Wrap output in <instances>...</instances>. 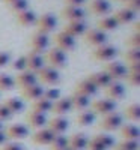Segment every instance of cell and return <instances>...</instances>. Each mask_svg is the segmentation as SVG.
I'll return each mask as SVG.
<instances>
[{"label":"cell","instance_id":"47","mask_svg":"<svg viewBox=\"0 0 140 150\" xmlns=\"http://www.w3.org/2000/svg\"><path fill=\"white\" fill-rule=\"evenodd\" d=\"M12 117H14V116H12L11 114V112L8 111V108L3 105V104H0V122H9Z\"/></svg>","mask_w":140,"mask_h":150},{"label":"cell","instance_id":"5","mask_svg":"<svg viewBox=\"0 0 140 150\" xmlns=\"http://www.w3.org/2000/svg\"><path fill=\"white\" fill-rule=\"evenodd\" d=\"M124 125V117L119 114V112H110V114L104 116L103 120L99 122V129H103L106 132H113V131H118L121 126Z\"/></svg>","mask_w":140,"mask_h":150},{"label":"cell","instance_id":"43","mask_svg":"<svg viewBox=\"0 0 140 150\" xmlns=\"http://www.w3.org/2000/svg\"><path fill=\"white\" fill-rule=\"evenodd\" d=\"M125 45L128 48H140V35L133 33L131 36H128L125 39Z\"/></svg>","mask_w":140,"mask_h":150},{"label":"cell","instance_id":"54","mask_svg":"<svg viewBox=\"0 0 140 150\" xmlns=\"http://www.w3.org/2000/svg\"><path fill=\"white\" fill-rule=\"evenodd\" d=\"M3 2H5V5H11V3H14V2H17V0H3Z\"/></svg>","mask_w":140,"mask_h":150},{"label":"cell","instance_id":"1","mask_svg":"<svg viewBox=\"0 0 140 150\" xmlns=\"http://www.w3.org/2000/svg\"><path fill=\"white\" fill-rule=\"evenodd\" d=\"M42 57H44V63H45L47 66H50V68L56 69V71L63 69V68L66 66V62H68L66 54L63 53V51H60V50H57L56 47L47 50L45 54H44Z\"/></svg>","mask_w":140,"mask_h":150},{"label":"cell","instance_id":"18","mask_svg":"<svg viewBox=\"0 0 140 150\" xmlns=\"http://www.w3.org/2000/svg\"><path fill=\"white\" fill-rule=\"evenodd\" d=\"M53 138H54V134L48 128H42V129H38L32 135V143L36 146H50Z\"/></svg>","mask_w":140,"mask_h":150},{"label":"cell","instance_id":"57","mask_svg":"<svg viewBox=\"0 0 140 150\" xmlns=\"http://www.w3.org/2000/svg\"><path fill=\"white\" fill-rule=\"evenodd\" d=\"M116 2H122V3H125V2H126V0H116Z\"/></svg>","mask_w":140,"mask_h":150},{"label":"cell","instance_id":"29","mask_svg":"<svg viewBox=\"0 0 140 150\" xmlns=\"http://www.w3.org/2000/svg\"><path fill=\"white\" fill-rule=\"evenodd\" d=\"M3 105L8 108V111L11 112L12 116L20 114V112L24 111V101L20 99V98H8V99H5Z\"/></svg>","mask_w":140,"mask_h":150},{"label":"cell","instance_id":"10","mask_svg":"<svg viewBox=\"0 0 140 150\" xmlns=\"http://www.w3.org/2000/svg\"><path fill=\"white\" fill-rule=\"evenodd\" d=\"M104 93H106L107 99L116 102V101H121V99L125 98V87L122 86L121 81H111L104 89Z\"/></svg>","mask_w":140,"mask_h":150},{"label":"cell","instance_id":"17","mask_svg":"<svg viewBox=\"0 0 140 150\" xmlns=\"http://www.w3.org/2000/svg\"><path fill=\"white\" fill-rule=\"evenodd\" d=\"M15 81V87L18 86L20 89H24V87H29V86H33L38 83V78H36V74L30 72V71H23V72H18L17 77L14 78Z\"/></svg>","mask_w":140,"mask_h":150},{"label":"cell","instance_id":"6","mask_svg":"<svg viewBox=\"0 0 140 150\" xmlns=\"http://www.w3.org/2000/svg\"><path fill=\"white\" fill-rule=\"evenodd\" d=\"M83 41L86 45L96 48V47H101L107 42V33L101 32L98 29H87L83 33Z\"/></svg>","mask_w":140,"mask_h":150},{"label":"cell","instance_id":"32","mask_svg":"<svg viewBox=\"0 0 140 150\" xmlns=\"http://www.w3.org/2000/svg\"><path fill=\"white\" fill-rule=\"evenodd\" d=\"M51 107H53V102L47 101L45 98H39L36 101L32 102V110L30 111H35V112H41V114H47V112L51 111Z\"/></svg>","mask_w":140,"mask_h":150},{"label":"cell","instance_id":"8","mask_svg":"<svg viewBox=\"0 0 140 150\" xmlns=\"http://www.w3.org/2000/svg\"><path fill=\"white\" fill-rule=\"evenodd\" d=\"M53 42H54L56 48L60 50V51H63L65 54L68 51H72V50L75 48V39L72 36L66 35L65 32H57L53 36Z\"/></svg>","mask_w":140,"mask_h":150},{"label":"cell","instance_id":"21","mask_svg":"<svg viewBox=\"0 0 140 150\" xmlns=\"http://www.w3.org/2000/svg\"><path fill=\"white\" fill-rule=\"evenodd\" d=\"M44 93V87L41 84H33V86H29V87H24V89H21V98L24 99V101H36V99H39Z\"/></svg>","mask_w":140,"mask_h":150},{"label":"cell","instance_id":"27","mask_svg":"<svg viewBox=\"0 0 140 150\" xmlns=\"http://www.w3.org/2000/svg\"><path fill=\"white\" fill-rule=\"evenodd\" d=\"M72 110V105H71V101H69V96L68 98H59L56 102H53V107H51V112H54L56 116H63Z\"/></svg>","mask_w":140,"mask_h":150},{"label":"cell","instance_id":"13","mask_svg":"<svg viewBox=\"0 0 140 150\" xmlns=\"http://www.w3.org/2000/svg\"><path fill=\"white\" fill-rule=\"evenodd\" d=\"M5 132H6L8 140H14V141H20V140H24L29 137V128L26 125H21V123L11 125Z\"/></svg>","mask_w":140,"mask_h":150},{"label":"cell","instance_id":"25","mask_svg":"<svg viewBox=\"0 0 140 150\" xmlns=\"http://www.w3.org/2000/svg\"><path fill=\"white\" fill-rule=\"evenodd\" d=\"M69 101H71L72 110H77V111H84L91 105V99L84 95L77 93V92H72V95L69 96Z\"/></svg>","mask_w":140,"mask_h":150},{"label":"cell","instance_id":"26","mask_svg":"<svg viewBox=\"0 0 140 150\" xmlns=\"http://www.w3.org/2000/svg\"><path fill=\"white\" fill-rule=\"evenodd\" d=\"M119 132H121V137L122 140H130V141H139V135H140V131L136 125L133 123H126V125H122L119 128Z\"/></svg>","mask_w":140,"mask_h":150},{"label":"cell","instance_id":"40","mask_svg":"<svg viewBox=\"0 0 140 150\" xmlns=\"http://www.w3.org/2000/svg\"><path fill=\"white\" fill-rule=\"evenodd\" d=\"M94 138H95L96 141H99L107 150H109V149H113V146H114V138H113L111 135H109V134H98V135L94 137Z\"/></svg>","mask_w":140,"mask_h":150},{"label":"cell","instance_id":"37","mask_svg":"<svg viewBox=\"0 0 140 150\" xmlns=\"http://www.w3.org/2000/svg\"><path fill=\"white\" fill-rule=\"evenodd\" d=\"M113 150H139V141L122 140L119 143H114Z\"/></svg>","mask_w":140,"mask_h":150},{"label":"cell","instance_id":"14","mask_svg":"<svg viewBox=\"0 0 140 150\" xmlns=\"http://www.w3.org/2000/svg\"><path fill=\"white\" fill-rule=\"evenodd\" d=\"M60 17L63 20L69 21H83L84 20V11L81 8H72V6H63L60 9Z\"/></svg>","mask_w":140,"mask_h":150},{"label":"cell","instance_id":"19","mask_svg":"<svg viewBox=\"0 0 140 150\" xmlns=\"http://www.w3.org/2000/svg\"><path fill=\"white\" fill-rule=\"evenodd\" d=\"M26 122L29 126L27 128H33V129H42L45 128L47 125V116L45 114H41V112H35V111H29L27 116H26Z\"/></svg>","mask_w":140,"mask_h":150},{"label":"cell","instance_id":"45","mask_svg":"<svg viewBox=\"0 0 140 150\" xmlns=\"http://www.w3.org/2000/svg\"><path fill=\"white\" fill-rule=\"evenodd\" d=\"M128 11H131L133 14H139V11H140V0H126V2L124 3Z\"/></svg>","mask_w":140,"mask_h":150},{"label":"cell","instance_id":"46","mask_svg":"<svg viewBox=\"0 0 140 150\" xmlns=\"http://www.w3.org/2000/svg\"><path fill=\"white\" fill-rule=\"evenodd\" d=\"M86 150H107L99 141H96L95 138H91L87 141V146H86Z\"/></svg>","mask_w":140,"mask_h":150},{"label":"cell","instance_id":"44","mask_svg":"<svg viewBox=\"0 0 140 150\" xmlns=\"http://www.w3.org/2000/svg\"><path fill=\"white\" fill-rule=\"evenodd\" d=\"M11 68L14 69V71H17V72L26 71V60H24V56H20L18 59H15V60L11 63Z\"/></svg>","mask_w":140,"mask_h":150},{"label":"cell","instance_id":"52","mask_svg":"<svg viewBox=\"0 0 140 150\" xmlns=\"http://www.w3.org/2000/svg\"><path fill=\"white\" fill-rule=\"evenodd\" d=\"M5 143H8V137H6V132H5V129H0V147H2Z\"/></svg>","mask_w":140,"mask_h":150},{"label":"cell","instance_id":"38","mask_svg":"<svg viewBox=\"0 0 140 150\" xmlns=\"http://www.w3.org/2000/svg\"><path fill=\"white\" fill-rule=\"evenodd\" d=\"M124 59L128 63H136V62H140V48H128L124 53Z\"/></svg>","mask_w":140,"mask_h":150},{"label":"cell","instance_id":"31","mask_svg":"<svg viewBox=\"0 0 140 150\" xmlns=\"http://www.w3.org/2000/svg\"><path fill=\"white\" fill-rule=\"evenodd\" d=\"M15 17H17V23L20 24V26H23V27L33 26L35 21H36V18H38V17H36V14H35L33 11H30V9L20 12V14H17Z\"/></svg>","mask_w":140,"mask_h":150},{"label":"cell","instance_id":"48","mask_svg":"<svg viewBox=\"0 0 140 150\" xmlns=\"http://www.w3.org/2000/svg\"><path fill=\"white\" fill-rule=\"evenodd\" d=\"M0 150H24L23 144L21 143H17V141H12V143H5Z\"/></svg>","mask_w":140,"mask_h":150},{"label":"cell","instance_id":"51","mask_svg":"<svg viewBox=\"0 0 140 150\" xmlns=\"http://www.w3.org/2000/svg\"><path fill=\"white\" fill-rule=\"evenodd\" d=\"M125 68H126V72H140V62H136V63H128Z\"/></svg>","mask_w":140,"mask_h":150},{"label":"cell","instance_id":"16","mask_svg":"<svg viewBox=\"0 0 140 150\" xmlns=\"http://www.w3.org/2000/svg\"><path fill=\"white\" fill-rule=\"evenodd\" d=\"M47 125H48L47 128L51 131L54 135H63V134L66 132L68 126H69L68 120L63 117V116H56V117H53L50 122H47Z\"/></svg>","mask_w":140,"mask_h":150},{"label":"cell","instance_id":"41","mask_svg":"<svg viewBox=\"0 0 140 150\" xmlns=\"http://www.w3.org/2000/svg\"><path fill=\"white\" fill-rule=\"evenodd\" d=\"M42 98H45L47 101H50V102H56L59 98H62L60 96V90L59 89H56V87H50V89H44V93H42Z\"/></svg>","mask_w":140,"mask_h":150},{"label":"cell","instance_id":"30","mask_svg":"<svg viewBox=\"0 0 140 150\" xmlns=\"http://www.w3.org/2000/svg\"><path fill=\"white\" fill-rule=\"evenodd\" d=\"M119 27V24L114 21L113 17H101L98 21H96V29L101 30V32H111V30H116Z\"/></svg>","mask_w":140,"mask_h":150},{"label":"cell","instance_id":"11","mask_svg":"<svg viewBox=\"0 0 140 150\" xmlns=\"http://www.w3.org/2000/svg\"><path fill=\"white\" fill-rule=\"evenodd\" d=\"M24 60H26V69L30 71V72H33V74H36L38 71H39L45 65L42 54L35 53V51H32V50H30L29 53L24 54Z\"/></svg>","mask_w":140,"mask_h":150},{"label":"cell","instance_id":"24","mask_svg":"<svg viewBox=\"0 0 140 150\" xmlns=\"http://www.w3.org/2000/svg\"><path fill=\"white\" fill-rule=\"evenodd\" d=\"M87 141H89V138L86 137V134L77 132V134H72L68 138V147L72 150H86Z\"/></svg>","mask_w":140,"mask_h":150},{"label":"cell","instance_id":"55","mask_svg":"<svg viewBox=\"0 0 140 150\" xmlns=\"http://www.w3.org/2000/svg\"><path fill=\"white\" fill-rule=\"evenodd\" d=\"M60 150H72V149H69V147H65V149H60Z\"/></svg>","mask_w":140,"mask_h":150},{"label":"cell","instance_id":"4","mask_svg":"<svg viewBox=\"0 0 140 150\" xmlns=\"http://www.w3.org/2000/svg\"><path fill=\"white\" fill-rule=\"evenodd\" d=\"M36 78H38V81H41L42 84L56 86V84L60 83V74H59V71L44 65L39 71L36 72Z\"/></svg>","mask_w":140,"mask_h":150},{"label":"cell","instance_id":"56","mask_svg":"<svg viewBox=\"0 0 140 150\" xmlns=\"http://www.w3.org/2000/svg\"><path fill=\"white\" fill-rule=\"evenodd\" d=\"M0 129H3V123L2 122H0Z\"/></svg>","mask_w":140,"mask_h":150},{"label":"cell","instance_id":"53","mask_svg":"<svg viewBox=\"0 0 140 150\" xmlns=\"http://www.w3.org/2000/svg\"><path fill=\"white\" fill-rule=\"evenodd\" d=\"M133 30H134V33H139L140 35V23L139 21L133 24Z\"/></svg>","mask_w":140,"mask_h":150},{"label":"cell","instance_id":"2","mask_svg":"<svg viewBox=\"0 0 140 150\" xmlns=\"http://www.w3.org/2000/svg\"><path fill=\"white\" fill-rule=\"evenodd\" d=\"M57 26V18L53 15V14H42L41 17H38L36 21H35V27H36V32L38 33H42V35H47L51 33Z\"/></svg>","mask_w":140,"mask_h":150},{"label":"cell","instance_id":"9","mask_svg":"<svg viewBox=\"0 0 140 150\" xmlns=\"http://www.w3.org/2000/svg\"><path fill=\"white\" fill-rule=\"evenodd\" d=\"M114 110H116V102L110 101V99H96V101H94L91 104V111L94 112V114H99V116H107L110 114V112H114Z\"/></svg>","mask_w":140,"mask_h":150},{"label":"cell","instance_id":"3","mask_svg":"<svg viewBox=\"0 0 140 150\" xmlns=\"http://www.w3.org/2000/svg\"><path fill=\"white\" fill-rule=\"evenodd\" d=\"M118 56V50L111 47V45H101L94 48V51L91 53V57L95 62H103V63H107V62L114 60V57Z\"/></svg>","mask_w":140,"mask_h":150},{"label":"cell","instance_id":"49","mask_svg":"<svg viewBox=\"0 0 140 150\" xmlns=\"http://www.w3.org/2000/svg\"><path fill=\"white\" fill-rule=\"evenodd\" d=\"M8 63H11V54L6 51H0V68L6 66Z\"/></svg>","mask_w":140,"mask_h":150},{"label":"cell","instance_id":"23","mask_svg":"<svg viewBox=\"0 0 140 150\" xmlns=\"http://www.w3.org/2000/svg\"><path fill=\"white\" fill-rule=\"evenodd\" d=\"M74 92H77L80 95H84V96H87L89 99H91L92 96H95L98 93V89L87 78H83V80H80L77 84H75Z\"/></svg>","mask_w":140,"mask_h":150},{"label":"cell","instance_id":"7","mask_svg":"<svg viewBox=\"0 0 140 150\" xmlns=\"http://www.w3.org/2000/svg\"><path fill=\"white\" fill-rule=\"evenodd\" d=\"M103 71L111 78V81H121V80L125 78V75H126L125 65L121 63V62H116V60L107 62V63L104 65V69Z\"/></svg>","mask_w":140,"mask_h":150},{"label":"cell","instance_id":"22","mask_svg":"<svg viewBox=\"0 0 140 150\" xmlns=\"http://www.w3.org/2000/svg\"><path fill=\"white\" fill-rule=\"evenodd\" d=\"M86 30H87V27H86V23L84 21H69V23L65 24V27H63L62 32H65L66 35L72 36L74 39H75L77 36H83V33Z\"/></svg>","mask_w":140,"mask_h":150},{"label":"cell","instance_id":"35","mask_svg":"<svg viewBox=\"0 0 140 150\" xmlns=\"http://www.w3.org/2000/svg\"><path fill=\"white\" fill-rule=\"evenodd\" d=\"M124 116L131 120V122H139L140 120V105L139 104H131L125 108L124 111Z\"/></svg>","mask_w":140,"mask_h":150},{"label":"cell","instance_id":"20","mask_svg":"<svg viewBox=\"0 0 140 150\" xmlns=\"http://www.w3.org/2000/svg\"><path fill=\"white\" fill-rule=\"evenodd\" d=\"M111 11V5L109 0H91L89 2V12H92L94 15H107Z\"/></svg>","mask_w":140,"mask_h":150},{"label":"cell","instance_id":"36","mask_svg":"<svg viewBox=\"0 0 140 150\" xmlns=\"http://www.w3.org/2000/svg\"><path fill=\"white\" fill-rule=\"evenodd\" d=\"M68 147V137L65 135H54V138L50 143V149L51 150H60Z\"/></svg>","mask_w":140,"mask_h":150},{"label":"cell","instance_id":"42","mask_svg":"<svg viewBox=\"0 0 140 150\" xmlns=\"http://www.w3.org/2000/svg\"><path fill=\"white\" fill-rule=\"evenodd\" d=\"M124 80L133 87H139L140 86V72H126Z\"/></svg>","mask_w":140,"mask_h":150},{"label":"cell","instance_id":"34","mask_svg":"<svg viewBox=\"0 0 140 150\" xmlns=\"http://www.w3.org/2000/svg\"><path fill=\"white\" fill-rule=\"evenodd\" d=\"M15 87L14 77H11L8 74L0 72V92H11Z\"/></svg>","mask_w":140,"mask_h":150},{"label":"cell","instance_id":"28","mask_svg":"<svg viewBox=\"0 0 140 150\" xmlns=\"http://www.w3.org/2000/svg\"><path fill=\"white\" fill-rule=\"evenodd\" d=\"M111 17L114 18V21H116L119 26H122V24H131V23H134V20H136V14H133V12L128 11L126 8L118 9Z\"/></svg>","mask_w":140,"mask_h":150},{"label":"cell","instance_id":"12","mask_svg":"<svg viewBox=\"0 0 140 150\" xmlns=\"http://www.w3.org/2000/svg\"><path fill=\"white\" fill-rule=\"evenodd\" d=\"M29 44H30L32 51H35V53H39V54H41L42 51H45V50L48 48L50 39H48V36H47V35H42V33H38V32H35V33L30 36Z\"/></svg>","mask_w":140,"mask_h":150},{"label":"cell","instance_id":"33","mask_svg":"<svg viewBox=\"0 0 140 150\" xmlns=\"http://www.w3.org/2000/svg\"><path fill=\"white\" fill-rule=\"evenodd\" d=\"M95 119H96V116L94 114V112L91 111V110H84V111H80L79 112V116H77V119H75V122H77V125L79 126H91V125L95 122Z\"/></svg>","mask_w":140,"mask_h":150},{"label":"cell","instance_id":"15","mask_svg":"<svg viewBox=\"0 0 140 150\" xmlns=\"http://www.w3.org/2000/svg\"><path fill=\"white\" fill-rule=\"evenodd\" d=\"M89 81H91L96 89H106V87L111 83V78L109 77V75L104 72V71H96V72H92V74H89L87 77H86Z\"/></svg>","mask_w":140,"mask_h":150},{"label":"cell","instance_id":"39","mask_svg":"<svg viewBox=\"0 0 140 150\" xmlns=\"http://www.w3.org/2000/svg\"><path fill=\"white\" fill-rule=\"evenodd\" d=\"M8 8H9V11L12 12V14L17 15V14H20V12L29 9V2H27V0H17V2L11 3Z\"/></svg>","mask_w":140,"mask_h":150},{"label":"cell","instance_id":"50","mask_svg":"<svg viewBox=\"0 0 140 150\" xmlns=\"http://www.w3.org/2000/svg\"><path fill=\"white\" fill-rule=\"evenodd\" d=\"M63 3H65V6H72V8H81L86 0H63Z\"/></svg>","mask_w":140,"mask_h":150}]
</instances>
